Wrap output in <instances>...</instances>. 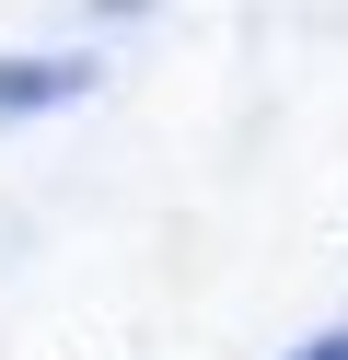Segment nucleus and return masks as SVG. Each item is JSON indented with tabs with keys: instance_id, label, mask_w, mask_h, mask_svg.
I'll list each match as a JSON object with an SVG mask.
<instances>
[{
	"instance_id": "nucleus-1",
	"label": "nucleus",
	"mask_w": 348,
	"mask_h": 360,
	"mask_svg": "<svg viewBox=\"0 0 348 360\" xmlns=\"http://www.w3.org/2000/svg\"><path fill=\"white\" fill-rule=\"evenodd\" d=\"M82 94H93V58H0V117H46Z\"/></svg>"
},
{
	"instance_id": "nucleus-2",
	"label": "nucleus",
	"mask_w": 348,
	"mask_h": 360,
	"mask_svg": "<svg viewBox=\"0 0 348 360\" xmlns=\"http://www.w3.org/2000/svg\"><path fill=\"white\" fill-rule=\"evenodd\" d=\"M290 360H348V326H337V337H314V349H290Z\"/></svg>"
}]
</instances>
